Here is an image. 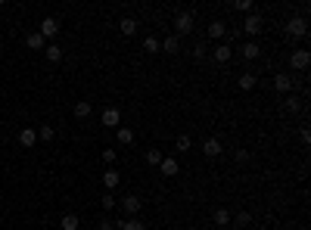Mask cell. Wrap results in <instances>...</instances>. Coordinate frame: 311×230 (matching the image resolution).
Wrapping results in <instances>:
<instances>
[{"label": "cell", "instance_id": "cell-1", "mask_svg": "<svg viewBox=\"0 0 311 230\" xmlns=\"http://www.w3.org/2000/svg\"><path fill=\"white\" fill-rule=\"evenodd\" d=\"M283 31H286L290 41H302V37L308 34V19H305L302 13H299V16H290L286 25H283Z\"/></svg>", "mask_w": 311, "mask_h": 230}, {"label": "cell", "instance_id": "cell-2", "mask_svg": "<svg viewBox=\"0 0 311 230\" xmlns=\"http://www.w3.org/2000/svg\"><path fill=\"white\" fill-rule=\"evenodd\" d=\"M193 22H196V13L193 10H181V13H174V34L177 37H187V34H193Z\"/></svg>", "mask_w": 311, "mask_h": 230}, {"label": "cell", "instance_id": "cell-3", "mask_svg": "<svg viewBox=\"0 0 311 230\" xmlns=\"http://www.w3.org/2000/svg\"><path fill=\"white\" fill-rule=\"evenodd\" d=\"M261 28H264V19H261L258 13H249V16H243V28H240V34L255 37V34H261Z\"/></svg>", "mask_w": 311, "mask_h": 230}, {"label": "cell", "instance_id": "cell-4", "mask_svg": "<svg viewBox=\"0 0 311 230\" xmlns=\"http://www.w3.org/2000/svg\"><path fill=\"white\" fill-rule=\"evenodd\" d=\"M37 34H41L44 41L50 44L53 37L59 34V19H56V16H44V19H41V28H37Z\"/></svg>", "mask_w": 311, "mask_h": 230}, {"label": "cell", "instance_id": "cell-5", "mask_svg": "<svg viewBox=\"0 0 311 230\" xmlns=\"http://www.w3.org/2000/svg\"><path fill=\"white\" fill-rule=\"evenodd\" d=\"M100 122H103V128H112L115 131V128L122 125V109L119 106H106L103 115H100Z\"/></svg>", "mask_w": 311, "mask_h": 230}, {"label": "cell", "instance_id": "cell-6", "mask_svg": "<svg viewBox=\"0 0 311 230\" xmlns=\"http://www.w3.org/2000/svg\"><path fill=\"white\" fill-rule=\"evenodd\" d=\"M224 34H227V22H224V19H215V22H209V28H206V37H209V41H218V44H224Z\"/></svg>", "mask_w": 311, "mask_h": 230}, {"label": "cell", "instance_id": "cell-7", "mask_svg": "<svg viewBox=\"0 0 311 230\" xmlns=\"http://www.w3.org/2000/svg\"><path fill=\"white\" fill-rule=\"evenodd\" d=\"M308 65H311V53H308V50H293V53H290V68L305 72Z\"/></svg>", "mask_w": 311, "mask_h": 230}, {"label": "cell", "instance_id": "cell-8", "mask_svg": "<svg viewBox=\"0 0 311 230\" xmlns=\"http://www.w3.org/2000/svg\"><path fill=\"white\" fill-rule=\"evenodd\" d=\"M159 174H162V177H174V174H181V162H177L174 156H162V162H159Z\"/></svg>", "mask_w": 311, "mask_h": 230}, {"label": "cell", "instance_id": "cell-9", "mask_svg": "<svg viewBox=\"0 0 311 230\" xmlns=\"http://www.w3.org/2000/svg\"><path fill=\"white\" fill-rule=\"evenodd\" d=\"M274 90L277 94H293V75L290 72H277L274 75Z\"/></svg>", "mask_w": 311, "mask_h": 230}, {"label": "cell", "instance_id": "cell-10", "mask_svg": "<svg viewBox=\"0 0 311 230\" xmlns=\"http://www.w3.org/2000/svg\"><path fill=\"white\" fill-rule=\"evenodd\" d=\"M230 56H233V47H230V44H215V47H212V59H215L218 65H227Z\"/></svg>", "mask_w": 311, "mask_h": 230}, {"label": "cell", "instance_id": "cell-11", "mask_svg": "<svg viewBox=\"0 0 311 230\" xmlns=\"http://www.w3.org/2000/svg\"><path fill=\"white\" fill-rule=\"evenodd\" d=\"M159 50L162 53H168V56H174V53H181V37L171 31V34H165V41H159Z\"/></svg>", "mask_w": 311, "mask_h": 230}, {"label": "cell", "instance_id": "cell-12", "mask_svg": "<svg viewBox=\"0 0 311 230\" xmlns=\"http://www.w3.org/2000/svg\"><path fill=\"white\" fill-rule=\"evenodd\" d=\"M221 152H224V146H221L218 137H209V140L203 143V156H206V159H218Z\"/></svg>", "mask_w": 311, "mask_h": 230}, {"label": "cell", "instance_id": "cell-13", "mask_svg": "<svg viewBox=\"0 0 311 230\" xmlns=\"http://www.w3.org/2000/svg\"><path fill=\"white\" fill-rule=\"evenodd\" d=\"M140 209H143V199H140V196H125V199H122V212H125L128 218H137Z\"/></svg>", "mask_w": 311, "mask_h": 230}, {"label": "cell", "instance_id": "cell-14", "mask_svg": "<svg viewBox=\"0 0 311 230\" xmlns=\"http://www.w3.org/2000/svg\"><path fill=\"white\" fill-rule=\"evenodd\" d=\"M119 180H122V174H119V168H109V171H103V187L109 190H119Z\"/></svg>", "mask_w": 311, "mask_h": 230}, {"label": "cell", "instance_id": "cell-15", "mask_svg": "<svg viewBox=\"0 0 311 230\" xmlns=\"http://www.w3.org/2000/svg\"><path fill=\"white\" fill-rule=\"evenodd\" d=\"M34 143H37V131H34V128H22V131H19V146H22V149H31Z\"/></svg>", "mask_w": 311, "mask_h": 230}, {"label": "cell", "instance_id": "cell-16", "mask_svg": "<svg viewBox=\"0 0 311 230\" xmlns=\"http://www.w3.org/2000/svg\"><path fill=\"white\" fill-rule=\"evenodd\" d=\"M255 84H258V75H252V72H243L240 78H237V87L240 90H255Z\"/></svg>", "mask_w": 311, "mask_h": 230}, {"label": "cell", "instance_id": "cell-17", "mask_svg": "<svg viewBox=\"0 0 311 230\" xmlns=\"http://www.w3.org/2000/svg\"><path fill=\"white\" fill-rule=\"evenodd\" d=\"M119 31H122L125 37L137 34V19H134V16H122V19H119Z\"/></svg>", "mask_w": 311, "mask_h": 230}, {"label": "cell", "instance_id": "cell-18", "mask_svg": "<svg viewBox=\"0 0 311 230\" xmlns=\"http://www.w3.org/2000/svg\"><path fill=\"white\" fill-rule=\"evenodd\" d=\"M44 59H47V62H62V47H59L56 41H50V44L44 47Z\"/></svg>", "mask_w": 311, "mask_h": 230}, {"label": "cell", "instance_id": "cell-19", "mask_svg": "<svg viewBox=\"0 0 311 230\" xmlns=\"http://www.w3.org/2000/svg\"><path fill=\"white\" fill-rule=\"evenodd\" d=\"M240 53H243V59H258L261 56V44L258 41H243V50Z\"/></svg>", "mask_w": 311, "mask_h": 230}, {"label": "cell", "instance_id": "cell-20", "mask_svg": "<svg viewBox=\"0 0 311 230\" xmlns=\"http://www.w3.org/2000/svg\"><path fill=\"white\" fill-rule=\"evenodd\" d=\"M59 227H62V230H78V227H81V218H78L75 212H65V215L59 218Z\"/></svg>", "mask_w": 311, "mask_h": 230}, {"label": "cell", "instance_id": "cell-21", "mask_svg": "<svg viewBox=\"0 0 311 230\" xmlns=\"http://www.w3.org/2000/svg\"><path fill=\"white\" fill-rule=\"evenodd\" d=\"M91 112H94L91 100H78L75 103V119H91Z\"/></svg>", "mask_w": 311, "mask_h": 230}, {"label": "cell", "instance_id": "cell-22", "mask_svg": "<svg viewBox=\"0 0 311 230\" xmlns=\"http://www.w3.org/2000/svg\"><path fill=\"white\" fill-rule=\"evenodd\" d=\"M115 134H119V143H122V146H131V143H134V131H131V128H125V125L115 128Z\"/></svg>", "mask_w": 311, "mask_h": 230}, {"label": "cell", "instance_id": "cell-23", "mask_svg": "<svg viewBox=\"0 0 311 230\" xmlns=\"http://www.w3.org/2000/svg\"><path fill=\"white\" fill-rule=\"evenodd\" d=\"M119 230H146V224L140 218H125V221H119Z\"/></svg>", "mask_w": 311, "mask_h": 230}, {"label": "cell", "instance_id": "cell-24", "mask_svg": "<svg viewBox=\"0 0 311 230\" xmlns=\"http://www.w3.org/2000/svg\"><path fill=\"white\" fill-rule=\"evenodd\" d=\"M25 44H28V50H44V47H47V41H44V37H41V34H37V31L25 37Z\"/></svg>", "mask_w": 311, "mask_h": 230}, {"label": "cell", "instance_id": "cell-25", "mask_svg": "<svg viewBox=\"0 0 311 230\" xmlns=\"http://www.w3.org/2000/svg\"><path fill=\"white\" fill-rule=\"evenodd\" d=\"M56 137V131H53V125H41L37 128V140H44V143H50Z\"/></svg>", "mask_w": 311, "mask_h": 230}, {"label": "cell", "instance_id": "cell-26", "mask_svg": "<svg viewBox=\"0 0 311 230\" xmlns=\"http://www.w3.org/2000/svg\"><path fill=\"white\" fill-rule=\"evenodd\" d=\"M212 218H215V224H218V227H227V224H230V212H227V209H215V215H212Z\"/></svg>", "mask_w": 311, "mask_h": 230}, {"label": "cell", "instance_id": "cell-27", "mask_svg": "<svg viewBox=\"0 0 311 230\" xmlns=\"http://www.w3.org/2000/svg\"><path fill=\"white\" fill-rule=\"evenodd\" d=\"M159 162H162V149H146V165L159 168Z\"/></svg>", "mask_w": 311, "mask_h": 230}, {"label": "cell", "instance_id": "cell-28", "mask_svg": "<svg viewBox=\"0 0 311 230\" xmlns=\"http://www.w3.org/2000/svg\"><path fill=\"white\" fill-rule=\"evenodd\" d=\"M252 7H255L252 0H233V10L243 13V16H249V13H252Z\"/></svg>", "mask_w": 311, "mask_h": 230}, {"label": "cell", "instance_id": "cell-29", "mask_svg": "<svg viewBox=\"0 0 311 230\" xmlns=\"http://www.w3.org/2000/svg\"><path fill=\"white\" fill-rule=\"evenodd\" d=\"M100 205H103L106 212H112L115 205H119V199H115V193H103V196H100Z\"/></svg>", "mask_w": 311, "mask_h": 230}, {"label": "cell", "instance_id": "cell-30", "mask_svg": "<svg viewBox=\"0 0 311 230\" xmlns=\"http://www.w3.org/2000/svg\"><path fill=\"white\" fill-rule=\"evenodd\" d=\"M174 146H177V152H190V149H193V137H187V134H181Z\"/></svg>", "mask_w": 311, "mask_h": 230}, {"label": "cell", "instance_id": "cell-31", "mask_svg": "<svg viewBox=\"0 0 311 230\" xmlns=\"http://www.w3.org/2000/svg\"><path fill=\"white\" fill-rule=\"evenodd\" d=\"M143 53H159V41L156 37H143Z\"/></svg>", "mask_w": 311, "mask_h": 230}, {"label": "cell", "instance_id": "cell-32", "mask_svg": "<svg viewBox=\"0 0 311 230\" xmlns=\"http://www.w3.org/2000/svg\"><path fill=\"white\" fill-rule=\"evenodd\" d=\"M283 106H286V112H293V115H296V112H302V100H296V97H286V103H283Z\"/></svg>", "mask_w": 311, "mask_h": 230}, {"label": "cell", "instance_id": "cell-33", "mask_svg": "<svg viewBox=\"0 0 311 230\" xmlns=\"http://www.w3.org/2000/svg\"><path fill=\"white\" fill-rule=\"evenodd\" d=\"M230 221H237V227H249V224H252V215H249V212H240L237 218H230Z\"/></svg>", "mask_w": 311, "mask_h": 230}, {"label": "cell", "instance_id": "cell-34", "mask_svg": "<svg viewBox=\"0 0 311 230\" xmlns=\"http://www.w3.org/2000/svg\"><path fill=\"white\" fill-rule=\"evenodd\" d=\"M206 53H209V47H206V41H199L196 47H193V56H196V59H203Z\"/></svg>", "mask_w": 311, "mask_h": 230}, {"label": "cell", "instance_id": "cell-35", "mask_svg": "<svg viewBox=\"0 0 311 230\" xmlns=\"http://www.w3.org/2000/svg\"><path fill=\"white\" fill-rule=\"evenodd\" d=\"M103 159H106L109 165H115V159H119V149H103Z\"/></svg>", "mask_w": 311, "mask_h": 230}, {"label": "cell", "instance_id": "cell-36", "mask_svg": "<svg viewBox=\"0 0 311 230\" xmlns=\"http://www.w3.org/2000/svg\"><path fill=\"white\" fill-rule=\"evenodd\" d=\"M100 230H119V224L109 221V218H100Z\"/></svg>", "mask_w": 311, "mask_h": 230}, {"label": "cell", "instance_id": "cell-37", "mask_svg": "<svg viewBox=\"0 0 311 230\" xmlns=\"http://www.w3.org/2000/svg\"><path fill=\"white\" fill-rule=\"evenodd\" d=\"M233 159H237V165H243V162H249V152L246 149H237V152H233Z\"/></svg>", "mask_w": 311, "mask_h": 230}, {"label": "cell", "instance_id": "cell-38", "mask_svg": "<svg viewBox=\"0 0 311 230\" xmlns=\"http://www.w3.org/2000/svg\"><path fill=\"white\" fill-rule=\"evenodd\" d=\"M299 137H302V143H305V146L311 143V134H308V128H302V131H299Z\"/></svg>", "mask_w": 311, "mask_h": 230}, {"label": "cell", "instance_id": "cell-39", "mask_svg": "<svg viewBox=\"0 0 311 230\" xmlns=\"http://www.w3.org/2000/svg\"><path fill=\"white\" fill-rule=\"evenodd\" d=\"M0 227H4V215H0Z\"/></svg>", "mask_w": 311, "mask_h": 230}]
</instances>
